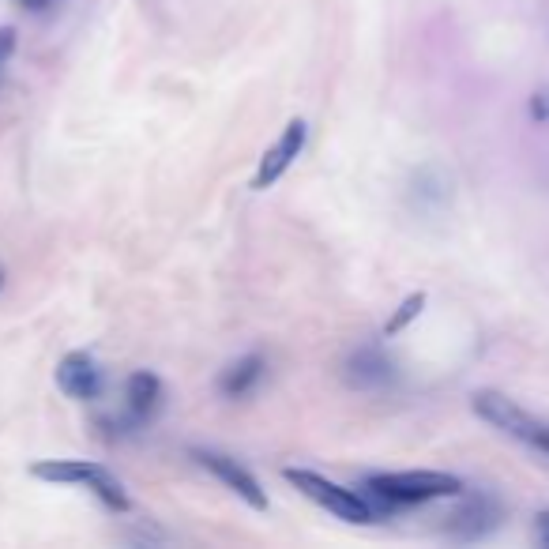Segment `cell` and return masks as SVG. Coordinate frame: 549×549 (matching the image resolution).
I'll use <instances>...</instances> for the list:
<instances>
[{
  "mask_svg": "<svg viewBox=\"0 0 549 549\" xmlns=\"http://www.w3.org/2000/svg\"><path fill=\"white\" fill-rule=\"evenodd\" d=\"M0 286H4V267H0Z\"/></svg>",
  "mask_w": 549,
  "mask_h": 549,
  "instance_id": "cell-15",
  "label": "cell"
},
{
  "mask_svg": "<svg viewBox=\"0 0 549 549\" xmlns=\"http://www.w3.org/2000/svg\"><path fill=\"white\" fill-rule=\"evenodd\" d=\"M365 489L373 501H384L388 508H410V504L459 497L463 482L444 471H395V474H369Z\"/></svg>",
  "mask_w": 549,
  "mask_h": 549,
  "instance_id": "cell-1",
  "label": "cell"
},
{
  "mask_svg": "<svg viewBox=\"0 0 549 549\" xmlns=\"http://www.w3.org/2000/svg\"><path fill=\"white\" fill-rule=\"evenodd\" d=\"M19 4H23V8H31V12H38V8H46L49 0H19Z\"/></svg>",
  "mask_w": 549,
  "mask_h": 549,
  "instance_id": "cell-14",
  "label": "cell"
},
{
  "mask_svg": "<svg viewBox=\"0 0 549 549\" xmlns=\"http://www.w3.org/2000/svg\"><path fill=\"white\" fill-rule=\"evenodd\" d=\"M283 478L298 489V493H305L313 504L328 508L331 516L346 519V523H373V519L380 516L377 504L369 501V497H361L358 489H346V486H339V482H331L324 474L305 471V467H286Z\"/></svg>",
  "mask_w": 549,
  "mask_h": 549,
  "instance_id": "cell-3",
  "label": "cell"
},
{
  "mask_svg": "<svg viewBox=\"0 0 549 549\" xmlns=\"http://www.w3.org/2000/svg\"><path fill=\"white\" fill-rule=\"evenodd\" d=\"M267 373V361L260 354H245V358H237L234 365H226L219 377V392L226 399H245L260 388V380Z\"/></svg>",
  "mask_w": 549,
  "mask_h": 549,
  "instance_id": "cell-11",
  "label": "cell"
},
{
  "mask_svg": "<svg viewBox=\"0 0 549 549\" xmlns=\"http://www.w3.org/2000/svg\"><path fill=\"white\" fill-rule=\"evenodd\" d=\"M305 140H309V125L305 121H290V125L283 128V136L271 143L264 151V158H260V166H256V177H252V189L256 192H267L279 177H283L294 162L301 158V151H305Z\"/></svg>",
  "mask_w": 549,
  "mask_h": 549,
  "instance_id": "cell-5",
  "label": "cell"
},
{
  "mask_svg": "<svg viewBox=\"0 0 549 549\" xmlns=\"http://www.w3.org/2000/svg\"><path fill=\"white\" fill-rule=\"evenodd\" d=\"M12 53H16V27H0V79H4Z\"/></svg>",
  "mask_w": 549,
  "mask_h": 549,
  "instance_id": "cell-13",
  "label": "cell"
},
{
  "mask_svg": "<svg viewBox=\"0 0 549 549\" xmlns=\"http://www.w3.org/2000/svg\"><path fill=\"white\" fill-rule=\"evenodd\" d=\"M501 516H504V508L497 497L474 493V497H467L463 508L452 516L448 531H452L455 538H463V542H474V538H486L489 531H497V527H501Z\"/></svg>",
  "mask_w": 549,
  "mask_h": 549,
  "instance_id": "cell-8",
  "label": "cell"
},
{
  "mask_svg": "<svg viewBox=\"0 0 549 549\" xmlns=\"http://www.w3.org/2000/svg\"><path fill=\"white\" fill-rule=\"evenodd\" d=\"M471 403H474V414L486 418L493 429H501V433H508V437L523 440V444L538 448L542 455H549V422H538L534 414L516 407V403L501 392H478Z\"/></svg>",
  "mask_w": 549,
  "mask_h": 549,
  "instance_id": "cell-4",
  "label": "cell"
},
{
  "mask_svg": "<svg viewBox=\"0 0 549 549\" xmlns=\"http://www.w3.org/2000/svg\"><path fill=\"white\" fill-rule=\"evenodd\" d=\"M395 380V361L380 346H361L346 358V384L358 392H380Z\"/></svg>",
  "mask_w": 549,
  "mask_h": 549,
  "instance_id": "cell-9",
  "label": "cell"
},
{
  "mask_svg": "<svg viewBox=\"0 0 549 549\" xmlns=\"http://www.w3.org/2000/svg\"><path fill=\"white\" fill-rule=\"evenodd\" d=\"M192 459H196L204 471L215 474L222 486L230 489V493H237V497L249 504V508L267 512V493L260 489V482H256V478H252V474L237 463V459H230V455H222V452H211V448H196Z\"/></svg>",
  "mask_w": 549,
  "mask_h": 549,
  "instance_id": "cell-6",
  "label": "cell"
},
{
  "mask_svg": "<svg viewBox=\"0 0 549 549\" xmlns=\"http://www.w3.org/2000/svg\"><path fill=\"white\" fill-rule=\"evenodd\" d=\"M422 309H425V294H410V298H403V305H399V309L392 313V320L384 324V335H399L410 320H418Z\"/></svg>",
  "mask_w": 549,
  "mask_h": 549,
  "instance_id": "cell-12",
  "label": "cell"
},
{
  "mask_svg": "<svg viewBox=\"0 0 549 549\" xmlns=\"http://www.w3.org/2000/svg\"><path fill=\"white\" fill-rule=\"evenodd\" d=\"M31 474L38 482H61V486H87L95 493L98 501L106 504L110 512L117 516H125L132 501H128L125 486L113 478L102 463H87V459H42V463H34Z\"/></svg>",
  "mask_w": 549,
  "mask_h": 549,
  "instance_id": "cell-2",
  "label": "cell"
},
{
  "mask_svg": "<svg viewBox=\"0 0 549 549\" xmlns=\"http://www.w3.org/2000/svg\"><path fill=\"white\" fill-rule=\"evenodd\" d=\"M57 388L68 399H76V403H95L98 395H102V388H106V380H102L98 361L87 350H72L57 365Z\"/></svg>",
  "mask_w": 549,
  "mask_h": 549,
  "instance_id": "cell-7",
  "label": "cell"
},
{
  "mask_svg": "<svg viewBox=\"0 0 549 549\" xmlns=\"http://www.w3.org/2000/svg\"><path fill=\"white\" fill-rule=\"evenodd\" d=\"M128 399V418L132 425H147L162 407V380L155 373H132L125 388Z\"/></svg>",
  "mask_w": 549,
  "mask_h": 549,
  "instance_id": "cell-10",
  "label": "cell"
}]
</instances>
